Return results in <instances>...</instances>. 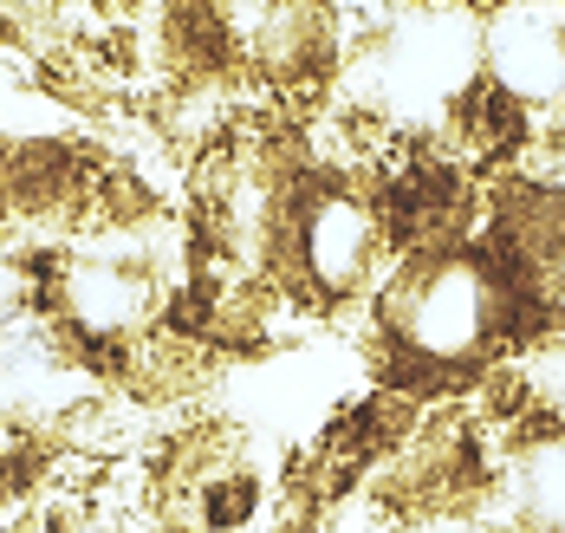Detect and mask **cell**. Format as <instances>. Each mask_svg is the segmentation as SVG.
I'll return each mask as SVG.
<instances>
[{
  "label": "cell",
  "mask_w": 565,
  "mask_h": 533,
  "mask_svg": "<svg viewBox=\"0 0 565 533\" xmlns=\"http://www.w3.org/2000/svg\"><path fill=\"white\" fill-rule=\"evenodd\" d=\"M371 352H377V384L416 404L494 377L520 352L513 294L494 254L481 241H461L443 254L396 260L371 294Z\"/></svg>",
  "instance_id": "6da1fadb"
},
{
  "label": "cell",
  "mask_w": 565,
  "mask_h": 533,
  "mask_svg": "<svg viewBox=\"0 0 565 533\" xmlns=\"http://www.w3.org/2000/svg\"><path fill=\"white\" fill-rule=\"evenodd\" d=\"M391 241L371 177H339V170H306L286 195V228L274 254V287L299 312H344L371 306V294L391 274Z\"/></svg>",
  "instance_id": "7a4b0ae2"
},
{
  "label": "cell",
  "mask_w": 565,
  "mask_h": 533,
  "mask_svg": "<svg viewBox=\"0 0 565 533\" xmlns=\"http://www.w3.org/2000/svg\"><path fill=\"white\" fill-rule=\"evenodd\" d=\"M40 294H46V260L0 247V352L40 319Z\"/></svg>",
  "instance_id": "277c9868"
},
{
  "label": "cell",
  "mask_w": 565,
  "mask_h": 533,
  "mask_svg": "<svg viewBox=\"0 0 565 533\" xmlns=\"http://www.w3.org/2000/svg\"><path fill=\"white\" fill-rule=\"evenodd\" d=\"M481 78L533 118L565 111V0H494L481 13Z\"/></svg>",
  "instance_id": "3957f363"
},
{
  "label": "cell",
  "mask_w": 565,
  "mask_h": 533,
  "mask_svg": "<svg viewBox=\"0 0 565 533\" xmlns=\"http://www.w3.org/2000/svg\"><path fill=\"white\" fill-rule=\"evenodd\" d=\"M13 488H20V462H13V456H0V508L13 501Z\"/></svg>",
  "instance_id": "5b68a950"
}]
</instances>
